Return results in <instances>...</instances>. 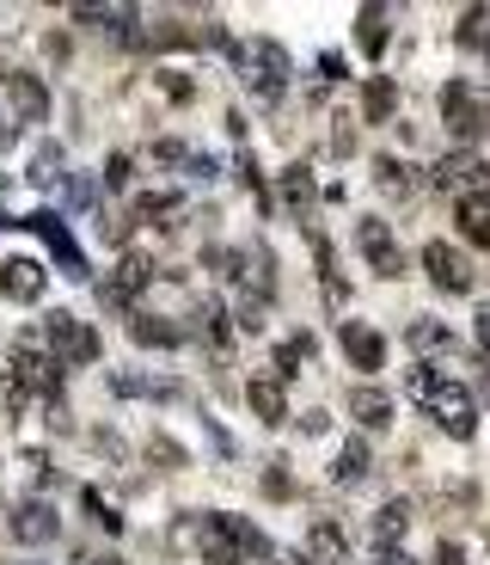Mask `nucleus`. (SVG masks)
<instances>
[{"label":"nucleus","mask_w":490,"mask_h":565,"mask_svg":"<svg viewBox=\"0 0 490 565\" xmlns=\"http://www.w3.org/2000/svg\"><path fill=\"white\" fill-rule=\"evenodd\" d=\"M411 393L429 406V418L442 424L454 442H472L478 437V406H472V393L459 388L454 376H435V369H411Z\"/></svg>","instance_id":"obj_1"},{"label":"nucleus","mask_w":490,"mask_h":565,"mask_svg":"<svg viewBox=\"0 0 490 565\" xmlns=\"http://www.w3.org/2000/svg\"><path fill=\"white\" fill-rule=\"evenodd\" d=\"M0 381H7V406H25L31 393H56L61 388V362L44 350L37 332H25V338L13 345V357H7V369H0Z\"/></svg>","instance_id":"obj_2"},{"label":"nucleus","mask_w":490,"mask_h":565,"mask_svg":"<svg viewBox=\"0 0 490 565\" xmlns=\"http://www.w3.org/2000/svg\"><path fill=\"white\" fill-rule=\"evenodd\" d=\"M197 547H202V565H245V553L264 547V534L252 529V522H240V517L209 510V517L197 522Z\"/></svg>","instance_id":"obj_3"},{"label":"nucleus","mask_w":490,"mask_h":565,"mask_svg":"<svg viewBox=\"0 0 490 565\" xmlns=\"http://www.w3.org/2000/svg\"><path fill=\"white\" fill-rule=\"evenodd\" d=\"M233 56H240V74H245V87H252V99L276 105L282 87H289V49L270 44V37H252V44H240Z\"/></svg>","instance_id":"obj_4"},{"label":"nucleus","mask_w":490,"mask_h":565,"mask_svg":"<svg viewBox=\"0 0 490 565\" xmlns=\"http://www.w3.org/2000/svg\"><path fill=\"white\" fill-rule=\"evenodd\" d=\"M37 338H44V350L56 362H98V332H92L86 320H74L68 308H49V320L37 326Z\"/></svg>","instance_id":"obj_5"},{"label":"nucleus","mask_w":490,"mask_h":565,"mask_svg":"<svg viewBox=\"0 0 490 565\" xmlns=\"http://www.w3.org/2000/svg\"><path fill=\"white\" fill-rule=\"evenodd\" d=\"M355 252L374 265V277H386V282L405 277V252H398L393 228H386L381 216H362V221H355Z\"/></svg>","instance_id":"obj_6"},{"label":"nucleus","mask_w":490,"mask_h":565,"mask_svg":"<svg viewBox=\"0 0 490 565\" xmlns=\"http://www.w3.org/2000/svg\"><path fill=\"white\" fill-rule=\"evenodd\" d=\"M423 270H429V282H435L442 296H472V265H466V252H459V246L429 240V246H423Z\"/></svg>","instance_id":"obj_7"},{"label":"nucleus","mask_w":490,"mask_h":565,"mask_svg":"<svg viewBox=\"0 0 490 565\" xmlns=\"http://www.w3.org/2000/svg\"><path fill=\"white\" fill-rule=\"evenodd\" d=\"M7 534H13L19 547H49V541L61 534L56 504H44V498H25V504L13 510V517H7Z\"/></svg>","instance_id":"obj_8"},{"label":"nucleus","mask_w":490,"mask_h":565,"mask_svg":"<svg viewBox=\"0 0 490 565\" xmlns=\"http://www.w3.org/2000/svg\"><path fill=\"white\" fill-rule=\"evenodd\" d=\"M44 265L37 258H7L0 265V296L7 301H19V308H31V301H44Z\"/></svg>","instance_id":"obj_9"},{"label":"nucleus","mask_w":490,"mask_h":565,"mask_svg":"<svg viewBox=\"0 0 490 565\" xmlns=\"http://www.w3.org/2000/svg\"><path fill=\"white\" fill-rule=\"evenodd\" d=\"M0 87H7V99H13L19 124H49V87L37 74H19V68H13Z\"/></svg>","instance_id":"obj_10"},{"label":"nucleus","mask_w":490,"mask_h":565,"mask_svg":"<svg viewBox=\"0 0 490 565\" xmlns=\"http://www.w3.org/2000/svg\"><path fill=\"white\" fill-rule=\"evenodd\" d=\"M454 221H459V234L472 240V246H490V185L459 191V197H454Z\"/></svg>","instance_id":"obj_11"},{"label":"nucleus","mask_w":490,"mask_h":565,"mask_svg":"<svg viewBox=\"0 0 490 565\" xmlns=\"http://www.w3.org/2000/svg\"><path fill=\"white\" fill-rule=\"evenodd\" d=\"M337 338H343V357H350L355 369H368V376L386 362V338L374 326H362V320H343V332H337Z\"/></svg>","instance_id":"obj_12"},{"label":"nucleus","mask_w":490,"mask_h":565,"mask_svg":"<svg viewBox=\"0 0 490 565\" xmlns=\"http://www.w3.org/2000/svg\"><path fill=\"white\" fill-rule=\"evenodd\" d=\"M148 282H153V265H148V258H122V265H117V277H110V282H98V296H105L110 308H129V301H136L141 289H148Z\"/></svg>","instance_id":"obj_13"},{"label":"nucleus","mask_w":490,"mask_h":565,"mask_svg":"<svg viewBox=\"0 0 490 565\" xmlns=\"http://www.w3.org/2000/svg\"><path fill=\"white\" fill-rule=\"evenodd\" d=\"M25 228H37V234L49 240V252H56V258H61V270H68V277H86V258H80V246H74V240H68V228H61V216H49V209H44V216H25Z\"/></svg>","instance_id":"obj_14"},{"label":"nucleus","mask_w":490,"mask_h":565,"mask_svg":"<svg viewBox=\"0 0 490 565\" xmlns=\"http://www.w3.org/2000/svg\"><path fill=\"white\" fill-rule=\"evenodd\" d=\"M442 111H447V129H454L459 141H472L478 129H485V111H478V99L466 93L459 80H454V87H442Z\"/></svg>","instance_id":"obj_15"},{"label":"nucleus","mask_w":490,"mask_h":565,"mask_svg":"<svg viewBox=\"0 0 490 565\" xmlns=\"http://www.w3.org/2000/svg\"><path fill=\"white\" fill-rule=\"evenodd\" d=\"M245 406L258 412L264 424L289 418V400H282V381H276V376H252V381H245Z\"/></svg>","instance_id":"obj_16"},{"label":"nucleus","mask_w":490,"mask_h":565,"mask_svg":"<svg viewBox=\"0 0 490 565\" xmlns=\"http://www.w3.org/2000/svg\"><path fill=\"white\" fill-rule=\"evenodd\" d=\"M343 406H350L355 418L368 424V430L393 424V393H381V388H350V393H343Z\"/></svg>","instance_id":"obj_17"},{"label":"nucleus","mask_w":490,"mask_h":565,"mask_svg":"<svg viewBox=\"0 0 490 565\" xmlns=\"http://www.w3.org/2000/svg\"><path fill=\"white\" fill-rule=\"evenodd\" d=\"M331 480H337V486H362V480H368V442H362V437H350L343 449H337Z\"/></svg>","instance_id":"obj_18"},{"label":"nucleus","mask_w":490,"mask_h":565,"mask_svg":"<svg viewBox=\"0 0 490 565\" xmlns=\"http://www.w3.org/2000/svg\"><path fill=\"white\" fill-rule=\"evenodd\" d=\"M306 553H313L319 565H343L350 541H343V529H337V522H313V534H306Z\"/></svg>","instance_id":"obj_19"},{"label":"nucleus","mask_w":490,"mask_h":565,"mask_svg":"<svg viewBox=\"0 0 490 565\" xmlns=\"http://www.w3.org/2000/svg\"><path fill=\"white\" fill-rule=\"evenodd\" d=\"M129 338H136V345H153V350L184 345V332H178V326H166L160 314H136V320H129Z\"/></svg>","instance_id":"obj_20"},{"label":"nucleus","mask_w":490,"mask_h":565,"mask_svg":"<svg viewBox=\"0 0 490 565\" xmlns=\"http://www.w3.org/2000/svg\"><path fill=\"white\" fill-rule=\"evenodd\" d=\"M429 178H435L442 191H459V185H472V191H478V185H485V166H478L472 154H454V160H442V166H435Z\"/></svg>","instance_id":"obj_21"},{"label":"nucleus","mask_w":490,"mask_h":565,"mask_svg":"<svg viewBox=\"0 0 490 565\" xmlns=\"http://www.w3.org/2000/svg\"><path fill=\"white\" fill-rule=\"evenodd\" d=\"M393 105H398L393 80L374 74V80H368V93H362V117H368V124H386V117H393Z\"/></svg>","instance_id":"obj_22"},{"label":"nucleus","mask_w":490,"mask_h":565,"mask_svg":"<svg viewBox=\"0 0 490 565\" xmlns=\"http://www.w3.org/2000/svg\"><path fill=\"white\" fill-rule=\"evenodd\" d=\"M110 388L122 393V400H136V393H148V400H184L178 381H141V376H110Z\"/></svg>","instance_id":"obj_23"},{"label":"nucleus","mask_w":490,"mask_h":565,"mask_svg":"<svg viewBox=\"0 0 490 565\" xmlns=\"http://www.w3.org/2000/svg\"><path fill=\"white\" fill-rule=\"evenodd\" d=\"M197 326H202V338H209V345H228V338H233L228 308H221L214 296H202V301H197Z\"/></svg>","instance_id":"obj_24"},{"label":"nucleus","mask_w":490,"mask_h":565,"mask_svg":"<svg viewBox=\"0 0 490 565\" xmlns=\"http://www.w3.org/2000/svg\"><path fill=\"white\" fill-rule=\"evenodd\" d=\"M61 178H68V173H61V148H56V141H44V148H37V154H31V185H61Z\"/></svg>","instance_id":"obj_25"},{"label":"nucleus","mask_w":490,"mask_h":565,"mask_svg":"<svg viewBox=\"0 0 490 565\" xmlns=\"http://www.w3.org/2000/svg\"><path fill=\"white\" fill-rule=\"evenodd\" d=\"M282 197H289V209H313V197H319V191H313V173H306V166H289V173H282Z\"/></svg>","instance_id":"obj_26"},{"label":"nucleus","mask_w":490,"mask_h":565,"mask_svg":"<svg viewBox=\"0 0 490 565\" xmlns=\"http://www.w3.org/2000/svg\"><path fill=\"white\" fill-rule=\"evenodd\" d=\"M405 522H411V510H405V504H386L381 517H374V541L398 553V534H405Z\"/></svg>","instance_id":"obj_27"},{"label":"nucleus","mask_w":490,"mask_h":565,"mask_svg":"<svg viewBox=\"0 0 490 565\" xmlns=\"http://www.w3.org/2000/svg\"><path fill=\"white\" fill-rule=\"evenodd\" d=\"M355 44H362L368 56H381L386 49V7H362V32H355Z\"/></svg>","instance_id":"obj_28"},{"label":"nucleus","mask_w":490,"mask_h":565,"mask_svg":"<svg viewBox=\"0 0 490 565\" xmlns=\"http://www.w3.org/2000/svg\"><path fill=\"white\" fill-rule=\"evenodd\" d=\"M374 185L381 191H393V197H405V191H411V166H405V160H374Z\"/></svg>","instance_id":"obj_29"},{"label":"nucleus","mask_w":490,"mask_h":565,"mask_svg":"<svg viewBox=\"0 0 490 565\" xmlns=\"http://www.w3.org/2000/svg\"><path fill=\"white\" fill-rule=\"evenodd\" d=\"M184 209V197L178 191H153V197H141L136 204V221H153V216H178Z\"/></svg>","instance_id":"obj_30"},{"label":"nucleus","mask_w":490,"mask_h":565,"mask_svg":"<svg viewBox=\"0 0 490 565\" xmlns=\"http://www.w3.org/2000/svg\"><path fill=\"white\" fill-rule=\"evenodd\" d=\"M411 345H417V350H435V345L447 350L454 338H447V326H429V320H423V326H411Z\"/></svg>","instance_id":"obj_31"},{"label":"nucleus","mask_w":490,"mask_h":565,"mask_svg":"<svg viewBox=\"0 0 490 565\" xmlns=\"http://www.w3.org/2000/svg\"><path fill=\"white\" fill-rule=\"evenodd\" d=\"M105 185H110V191L129 185V154H110V160H105Z\"/></svg>","instance_id":"obj_32"},{"label":"nucleus","mask_w":490,"mask_h":565,"mask_svg":"<svg viewBox=\"0 0 490 565\" xmlns=\"http://www.w3.org/2000/svg\"><path fill=\"white\" fill-rule=\"evenodd\" d=\"M485 37V13H466V25H459V44H478Z\"/></svg>","instance_id":"obj_33"},{"label":"nucleus","mask_w":490,"mask_h":565,"mask_svg":"<svg viewBox=\"0 0 490 565\" xmlns=\"http://www.w3.org/2000/svg\"><path fill=\"white\" fill-rule=\"evenodd\" d=\"M160 87H166L172 99H190V80H178V74H160Z\"/></svg>","instance_id":"obj_34"},{"label":"nucleus","mask_w":490,"mask_h":565,"mask_svg":"<svg viewBox=\"0 0 490 565\" xmlns=\"http://www.w3.org/2000/svg\"><path fill=\"white\" fill-rule=\"evenodd\" d=\"M478 345L490 350V308H485V314H478Z\"/></svg>","instance_id":"obj_35"},{"label":"nucleus","mask_w":490,"mask_h":565,"mask_svg":"<svg viewBox=\"0 0 490 565\" xmlns=\"http://www.w3.org/2000/svg\"><path fill=\"white\" fill-rule=\"evenodd\" d=\"M368 565H411L405 553H381V560H368Z\"/></svg>","instance_id":"obj_36"},{"label":"nucleus","mask_w":490,"mask_h":565,"mask_svg":"<svg viewBox=\"0 0 490 565\" xmlns=\"http://www.w3.org/2000/svg\"><path fill=\"white\" fill-rule=\"evenodd\" d=\"M435 565H459V547H442V553H435Z\"/></svg>","instance_id":"obj_37"},{"label":"nucleus","mask_w":490,"mask_h":565,"mask_svg":"<svg viewBox=\"0 0 490 565\" xmlns=\"http://www.w3.org/2000/svg\"><path fill=\"white\" fill-rule=\"evenodd\" d=\"M74 565H117V560H92V553H80V560Z\"/></svg>","instance_id":"obj_38"}]
</instances>
